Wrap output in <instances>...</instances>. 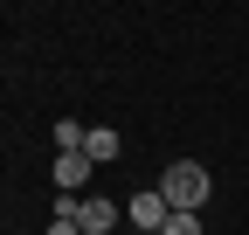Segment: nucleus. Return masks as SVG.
I'll return each mask as SVG.
<instances>
[{"instance_id":"obj_1","label":"nucleus","mask_w":249,"mask_h":235,"mask_svg":"<svg viewBox=\"0 0 249 235\" xmlns=\"http://www.w3.org/2000/svg\"><path fill=\"white\" fill-rule=\"evenodd\" d=\"M160 194H166L173 215H201V201H208V166H201V159H173V166L160 173Z\"/></svg>"},{"instance_id":"obj_5","label":"nucleus","mask_w":249,"mask_h":235,"mask_svg":"<svg viewBox=\"0 0 249 235\" xmlns=\"http://www.w3.org/2000/svg\"><path fill=\"white\" fill-rule=\"evenodd\" d=\"M83 152L97 159V166H104V159H118V132H104V125H90V138H83Z\"/></svg>"},{"instance_id":"obj_8","label":"nucleus","mask_w":249,"mask_h":235,"mask_svg":"<svg viewBox=\"0 0 249 235\" xmlns=\"http://www.w3.org/2000/svg\"><path fill=\"white\" fill-rule=\"evenodd\" d=\"M49 235H83V228L76 221H49Z\"/></svg>"},{"instance_id":"obj_3","label":"nucleus","mask_w":249,"mask_h":235,"mask_svg":"<svg viewBox=\"0 0 249 235\" xmlns=\"http://www.w3.org/2000/svg\"><path fill=\"white\" fill-rule=\"evenodd\" d=\"M76 228H83V235H111V228H118V208H111L104 194H83V201H76Z\"/></svg>"},{"instance_id":"obj_6","label":"nucleus","mask_w":249,"mask_h":235,"mask_svg":"<svg viewBox=\"0 0 249 235\" xmlns=\"http://www.w3.org/2000/svg\"><path fill=\"white\" fill-rule=\"evenodd\" d=\"M83 138H90V125H76V118H62V125H55V152H83Z\"/></svg>"},{"instance_id":"obj_7","label":"nucleus","mask_w":249,"mask_h":235,"mask_svg":"<svg viewBox=\"0 0 249 235\" xmlns=\"http://www.w3.org/2000/svg\"><path fill=\"white\" fill-rule=\"evenodd\" d=\"M160 235H201V215H166Z\"/></svg>"},{"instance_id":"obj_2","label":"nucleus","mask_w":249,"mask_h":235,"mask_svg":"<svg viewBox=\"0 0 249 235\" xmlns=\"http://www.w3.org/2000/svg\"><path fill=\"white\" fill-rule=\"evenodd\" d=\"M124 215H132V228H139V235H160L173 208H166V194H160V187H139V194H132V208H124Z\"/></svg>"},{"instance_id":"obj_4","label":"nucleus","mask_w":249,"mask_h":235,"mask_svg":"<svg viewBox=\"0 0 249 235\" xmlns=\"http://www.w3.org/2000/svg\"><path fill=\"white\" fill-rule=\"evenodd\" d=\"M90 173H97V159H90V152H55V187H62V194L90 187Z\"/></svg>"}]
</instances>
